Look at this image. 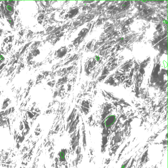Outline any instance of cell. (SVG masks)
Instances as JSON below:
<instances>
[{
  "instance_id": "obj_2",
  "label": "cell",
  "mask_w": 168,
  "mask_h": 168,
  "mask_svg": "<svg viewBox=\"0 0 168 168\" xmlns=\"http://www.w3.org/2000/svg\"><path fill=\"white\" fill-rule=\"evenodd\" d=\"M123 39H124L123 38H122L121 39V40H123Z\"/></svg>"
},
{
  "instance_id": "obj_1",
  "label": "cell",
  "mask_w": 168,
  "mask_h": 168,
  "mask_svg": "<svg viewBox=\"0 0 168 168\" xmlns=\"http://www.w3.org/2000/svg\"><path fill=\"white\" fill-rule=\"evenodd\" d=\"M163 22L167 24V21L166 20H164L163 21Z\"/></svg>"
}]
</instances>
